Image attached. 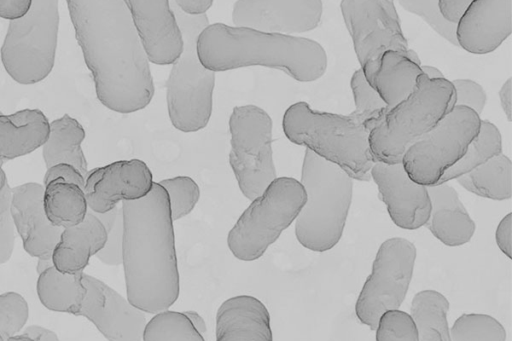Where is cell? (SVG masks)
<instances>
[{
	"label": "cell",
	"mask_w": 512,
	"mask_h": 341,
	"mask_svg": "<svg viewBox=\"0 0 512 341\" xmlns=\"http://www.w3.org/2000/svg\"><path fill=\"white\" fill-rule=\"evenodd\" d=\"M106 229L97 215L88 210L77 225L62 228L52 252V262L62 273H82L92 256L105 245Z\"/></svg>",
	"instance_id": "603a6c76"
},
{
	"label": "cell",
	"mask_w": 512,
	"mask_h": 341,
	"mask_svg": "<svg viewBox=\"0 0 512 341\" xmlns=\"http://www.w3.org/2000/svg\"><path fill=\"white\" fill-rule=\"evenodd\" d=\"M44 186L27 182L12 188L11 216L23 249L33 257L49 259L61 228L47 218L43 207Z\"/></svg>",
	"instance_id": "d6986e66"
},
{
	"label": "cell",
	"mask_w": 512,
	"mask_h": 341,
	"mask_svg": "<svg viewBox=\"0 0 512 341\" xmlns=\"http://www.w3.org/2000/svg\"><path fill=\"white\" fill-rule=\"evenodd\" d=\"M430 212L425 226L443 244L456 247L471 240L475 223L448 182L427 186Z\"/></svg>",
	"instance_id": "7402d4cb"
},
{
	"label": "cell",
	"mask_w": 512,
	"mask_h": 341,
	"mask_svg": "<svg viewBox=\"0 0 512 341\" xmlns=\"http://www.w3.org/2000/svg\"><path fill=\"white\" fill-rule=\"evenodd\" d=\"M53 262L52 259H46V258H38L37 265H36V272L39 274L40 272L44 271L48 267L52 266Z\"/></svg>",
	"instance_id": "816d5d0a"
},
{
	"label": "cell",
	"mask_w": 512,
	"mask_h": 341,
	"mask_svg": "<svg viewBox=\"0 0 512 341\" xmlns=\"http://www.w3.org/2000/svg\"><path fill=\"white\" fill-rule=\"evenodd\" d=\"M58 29V0H31L27 13L10 21L0 57L5 71L14 81L31 85L51 73Z\"/></svg>",
	"instance_id": "9c48e42d"
},
{
	"label": "cell",
	"mask_w": 512,
	"mask_h": 341,
	"mask_svg": "<svg viewBox=\"0 0 512 341\" xmlns=\"http://www.w3.org/2000/svg\"><path fill=\"white\" fill-rule=\"evenodd\" d=\"M480 123V115L472 109L453 106L434 128L405 151L401 162L407 174L425 186L437 184L463 156Z\"/></svg>",
	"instance_id": "8fae6325"
},
{
	"label": "cell",
	"mask_w": 512,
	"mask_h": 341,
	"mask_svg": "<svg viewBox=\"0 0 512 341\" xmlns=\"http://www.w3.org/2000/svg\"><path fill=\"white\" fill-rule=\"evenodd\" d=\"M272 119L256 105L237 106L229 117V164L242 194L254 199L276 178Z\"/></svg>",
	"instance_id": "30bf717a"
},
{
	"label": "cell",
	"mask_w": 512,
	"mask_h": 341,
	"mask_svg": "<svg viewBox=\"0 0 512 341\" xmlns=\"http://www.w3.org/2000/svg\"><path fill=\"white\" fill-rule=\"evenodd\" d=\"M450 340L454 341H504L506 331L492 316L479 313L462 314L449 329Z\"/></svg>",
	"instance_id": "d6a6232c"
},
{
	"label": "cell",
	"mask_w": 512,
	"mask_h": 341,
	"mask_svg": "<svg viewBox=\"0 0 512 341\" xmlns=\"http://www.w3.org/2000/svg\"><path fill=\"white\" fill-rule=\"evenodd\" d=\"M48 134L49 121L40 109L0 113V160H12L35 151L44 144Z\"/></svg>",
	"instance_id": "cb8c5ba5"
},
{
	"label": "cell",
	"mask_w": 512,
	"mask_h": 341,
	"mask_svg": "<svg viewBox=\"0 0 512 341\" xmlns=\"http://www.w3.org/2000/svg\"><path fill=\"white\" fill-rule=\"evenodd\" d=\"M416 255L415 245L405 238H389L380 245L355 303V314L362 324L375 330L383 312L400 307L409 289Z\"/></svg>",
	"instance_id": "4fadbf2b"
},
{
	"label": "cell",
	"mask_w": 512,
	"mask_h": 341,
	"mask_svg": "<svg viewBox=\"0 0 512 341\" xmlns=\"http://www.w3.org/2000/svg\"><path fill=\"white\" fill-rule=\"evenodd\" d=\"M377 341H417L416 325L409 313L399 308L383 312L376 324Z\"/></svg>",
	"instance_id": "8d00e7d4"
},
{
	"label": "cell",
	"mask_w": 512,
	"mask_h": 341,
	"mask_svg": "<svg viewBox=\"0 0 512 341\" xmlns=\"http://www.w3.org/2000/svg\"><path fill=\"white\" fill-rule=\"evenodd\" d=\"M473 0H438L441 16L449 23L457 24Z\"/></svg>",
	"instance_id": "7bdbcfd3"
},
{
	"label": "cell",
	"mask_w": 512,
	"mask_h": 341,
	"mask_svg": "<svg viewBox=\"0 0 512 341\" xmlns=\"http://www.w3.org/2000/svg\"><path fill=\"white\" fill-rule=\"evenodd\" d=\"M306 201L295 221V236L315 252L341 239L353 196V179L340 166L305 149L301 180Z\"/></svg>",
	"instance_id": "5b68a950"
},
{
	"label": "cell",
	"mask_w": 512,
	"mask_h": 341,
	"mask_svg": "<svg viewBox=\"0 0 512 341\" xmlns=\"http://www.w3.org/2000/svg\"><path fill=\"white\" fill-rule=\"evenodd\" d=\"M451 83L454 88V106L468 107L480 115L487 101L483 87L471 79H455Z\"/></svg>",
	"instance_id": "60d3db41"
},
{
	"label": "cell",
	"mask_w": 512,
	"mask_h": 341,
	"mask_svg": "<svg viewBox=\"0 0 512 341\" xmlns=\"http://www.w3.org/2000/svg\"><path fill=\"white\" fill-rule=\"evenodd\" d=\"M0 160V264L12 256L15 244V227L11 216L12 188Z\"/></svg>",
	"instance_id": "ab89813d"
},
{
	"label": "cell",
	"mask_w": 512,
	"mask_h": 341,
	"mask_svg": "<svg viewBox=\"0 0 512 341\" xmlns=\"http://www.w3.org/2000/svg\"><path fill=\"white\" fill-rule=\"evenodd\" d=\"M31 4V0H0V17L15 20L24 16Z\"/></svg>",
	"instance_id": "ee69618b"
},
{
	"label": "cell",
	"mask_w": 512,
	"mask_h": 341,
	"mask_svg": "<svg viewBox=\"0 0 512 341\" xmlns=\"http://www.w3.org/2000/svg\"><path fill=\"white\" fill-rule=\"evenodd\" d=\"M66 2L98 100L121 114L148 106L153 77L125 0Z\"/></svg>",
	"instance_id": "6da1fadb"
},
{
	"label": "cell",
	"mask_w": 512,
	"mask_h": 341,
	"mask_svg": "<svg viewBox=\"0 0 512 341\" xmlns=\"http://www.w3.org/2000/svg\"><path fill=\"white\" fill-rule=\"evenodd\" d=\"M197 54L213 72L262 66L278 69L299 82L323 76L328 58L315 40L248 27L209 24L197 39Z\"/></svg>",
	"instance_id": "3957f363"
},
{
	"label": "cell",
	"mask_w": 512,
	"mask_h": 341,
	"mask_svg": "<svg viewBox=\"0 0 512 341\" xmlns=\"http://www.w3.org/2000/svg\"><path fill=\"white\" fill-rule=\"evenodd\" d=\"M183 39V50L172 64L166 82L168 115L172 125L182 132L205 128L213 108L215 72L203 66L197 54V39L209 25L206 14L188 15L171 5Z\"/></svg>",
	"instance_id": "52a82bcc"
},
{
	"label": "cell",
	"mask_w": 512,
	"mask_h": 341,
	"mask_svg": "<svg viewBox=\"0 0 512 341\" xmlns=\"http://www.w3.org/2000/svg\"><path fill=\"white\" fill-rule=\"evenodd\" d=\"M420 65L396 50H387L380 56L371 84L388 108L413 90L423 73Z\"/></svg>",
	"instance_id": "d4e9b609"
},
{
	"label": "cell",
	"mask_w": 512,
	"mask_h": 341,
	"mask_svg": "<svg viewBox=\"0 0 512 341\" xmlns=\"http://www.w3.org/2000/svg\"><path fill=\"white\" fill-rule=\"evenodd\" d=\"M54 179L75 183L83 188L85 176L72 164L59 162L49 166L43 178V185Z\"/></svg>",
	"instance_id": "b9f144b4"
},
{
	"label": "cell",
	"mask_w": 512,
	"mask_h": 341,
	"mask_svg": "<svg viewBox=\"0 0 512 341\" xmlns=\"http://www.w3.org/2000/svg\"><path fill=\"white\" fill-rule=\"evenodd\" d=\"M153 183L152 173L144 161L119 160L88 171L83 190L89 210L105 213L122 201L143 198Z\"/></svg>",
	"instance_id": "2e32d148"
},
{
	"label": "cell",
	"mask_w": 512,
	"mask_h": 341,
	"mask_svg": "<svg viewBox=\"0 0 512 341\" xmlns=\"http://www.w3.org/2000/svg\"><path fill=\"white\" fill-rule=\"evenodd\" d=\"M159 183L168 194L173 221L183 218L194 209L200 197V189L191 177L176 176Z\"/></svg>",
	"instance_id": "e575fe53"
},
{
	"label": "cell",
	"mask_w": 512,
	"mask_h": 341,
	"mask_svg": "<svg viewBox=\"0 0 512 341\" xmlns=\"http://www.w3.org/2000/svg\"><path fill=\"white\" fill-rule=\"evenodd\" d=\"M36 291L40 302L47 309L78 316L87 288L83 272L62 273L52 265L38 274Z\"/></svg>",
	"instance_id": "4316f807"
},
{
	"label": "cell",
	"mask_w": 512,
	"mask_h": 341,
	"mask_svg": "<svg viewBox=\"0 0 512 341\" xmlns=\"http://www.w3.org/2000/svg\"><path fill=\"white\" fill-rule=\"evenodd\" d=\"M422 72L430 79L445 78L442 71L435 66L420 65Z\"/></svg>",
	"instance_id": "f907efd6"
},
{
	"label": "cell",
	"mask_w": 512,
	"mask_h": 341,
	"mask_svg": "<svg viewBox=\"0 0 512 341\" xmlns=\"http://www.w3.org/2000/svg\"><path fill=\"white\" fill-rule=\"evenodd\" d=\"M370 177L377 185L395 225L414 230L425 224L431 207L427 186L414 181L402 162L375 161L370 169Z\"/></svg>",
	"instance_id": "e0dca14e"
},
{
	"label": "cell",
	"mask_w": 512,
	"mask_h": 341,
	"mask_svg": "<svg viewBox=\"0 0 512 341\" xmlns=\"http://www.w3.org/2000/svg\"><path fill=\"white\" fill-rule=\"evenodd\" d=\"M306 201L301 182L276 177L251 200L228 233L227 245L242 261L260 258L296 219Z\"/></svg>",
	"instance_id": "ba28073f"
},
{
	"label": "cell",
	"mask_w": 512,
	"mask_h": 341,
	"mask_svg": "<svg viewBox=\"0 0 512 341\" xmlns=\"http://www.w3.org/2000/svg\"><path fill=\"white\" fill-rule=\"evenodd\" d=\"M103 223L107 239L103 248L95 255L103 264L115 266L122 263L123 209L115 206L105 213H95Z\"/></svg>",
	"instance_id": "d590c367"
},
{
	"label": "cell",
	"mask_w": 512,
	"mask_h": 341,
	"mask_svg": "<svg viewBox=\"0 0 512 341\" xmlns=\"http://www.w3.org/2000/svg\"><path fill=\"white\" fill-rule=\"evenodd\" d=\"M270 315L256 297L238 295L225 300L216 314L217 341H271Z\"/></svg>",
	"instance_id": "44dd1931"
},
{
	"label": "cell",
	"mask_w": 512,
	"mask_h": 341,
	"mask_svg": "<svg viewBox=\"0 0 512 341\" xmlns=\"http://www.w3.org/2000/svg\"><path fill=\"white\" fill-rule=\"evenodd\" d=\"M322 13V0H237L232 21L235 26L292 35L315 29Z\"/></svg>",
	"instance_id": "9a60e30c"
},
{
	"label": "cell",
	"mask_w": 512,
	"mask_h": 341,
	"mask_svg": "<svg viewBox=\"0 0 512 341\" xmlns=\"http://www.w3.org/2000/svg\"><path fill=\"white\" fill-rule=\"evenodd\" d=\"M123 209L122 265L129 302L155 314L178 299L180 277L169 198L159 182Z\"/></svg>",
	"instance_id": "7a4b0ae2"
},
{
	"label": "cell",
	"mask_w": 512,
	"mask_h": 341,
	"mask_svg": "<svg viewBox=\"0 0 512 341\" xmlns=\"http://www.w3.org/2000/svg\"><path fill=\"white\" fill-rule=\"evenodd\" d=\"M2 340H3V338H2V335H1V333H0V341H2Z\"/></svg>",
	"instance_id": "f5cc1de1"
},
{
	"label": "cell",
	"mask_w": 512,
	"mask_h": 341,
	"mask_svg": "<svg viewBox=\"0 0 512 341\" xmlns=\"http://www.w3.org/2000/svg\"><path fill=\"white\" fill-rule=\"evenodd\" d=\"M511 216V213L505 215L499 222L495 232L496 243L508 258H511Z\"/></svg>",
	"instance_id": "f6af8a7d"
},
{
	"label": "cell",
	"mask_w": 512,
	"mask_h": 341,
	"mask_svg": "<svg viewBox=\"0 0 512 341\" xmlns=\"http://www.w3.org/2000/svg\"><path fill=\"white\" fill-rule=\"evenodd\" d=\"M84 139L83 126L69 114L49 122V134L41 146L46 168L66 162L74 165L85 176L88 164L81 146Z\"/></svg>",
	"instance_id": "484cf974"
},
{
	"label": "cell",
	"mask_w": 512,
	"mask_h": 341,
	"mask_svg": "<svg viewBox=\"0 0 512 341\" xmlns=\"http://www.w3.org/2000/svg\"><path fill=\"white\" fill-rule=\"evenodd\" d=\"M190 319L193 327L203 336L207 331V326L204 319L195 311H184Z\"/></svg>",
	"instance_id": "681fc988"
},
{
	"label": "cell",
	"mask_w": 512,
	"mask_h": 341,
	"mask_svg": "<svg viewBox=\"0 0 512 341\" xmlns=\"http://www.w3.org/2000/svg\"><path fill=\"white\" fill-rule=\"evenodd\" d=\"M173 3L188 15H201L212 6L213 0H173Z\"/></svg>",
	"instance_id": "bcb514c9"
},
{
	"label": "cell",
	"mask_w": 512,
	"mask_h": 341,
	"mask_svg": "<svg viewBox=\"0 0 512 341\" xmlns=\"http://www.w3.org/2000/svg\"><path fill=\"white\" fill-rule=\"evenodd\" d=\"M448 311L449 301L440 292L427 289L415 294L409 314L416 325L418 340H450Z\"/></svg>",
	"instance_id": "f546056e"
},
{
	"label": "cell",
	"mask_w": 512,
	"mask_h": 341,
	"mask_svg": "<svg viewBox=\"0 0 512 341\" xmlns=\"http://www.w3.org/2000/svg\"><path fill=\"white\" fill-rule=\"evenodd\" d=\"M511 81L512 79L508 78L499 91L500 104L508 121H511Z\"/></svg>",
	"instance_id": "c3c4849f"
},
{
	"label": "cell",
	"mask_w": 512,
	"mask_h": 341,
	"mask_svg": "<svg viewBox=\"0 0 512 341\" xmlns=\"http://www.w3.org/2000/svg\"><path fill=\"white\" fill-rule=\"evenodd\" d=\"M511 177V160L501 152L456 180L470 193L501 201L511 198Z\"/></svg>",
	"instance_id": "f1b7e54d"
},
{
	"label": "cell",
	"mask_w": 512,
	"mask_h": 341,
	"mask_svg": "<svg viewBox=\"0 0 512 341\" xmlns=\"http://www.w3.org/2000/svg\"><path fill=\"white\" fill-rule=\"evenodd\" d=\"M145 341H203L204 337L193 327L184 312L159 311L145 324Z\"/></svg>",
	"instance_id": "1f68e13d"
},
{
	"label": "cell",
	"mask_w": 512,
	"mask_h": 341,
	"mask_svg": "<svg viewBox=\"0 0 512 341\" xmlns=\"http://www.w3.org/2000/svg\"><path fill=\"white\" fill-rule=\"evenodd\" d=\"M0 113H1V111H0Z\"/></svg>",
	"instance_id": "db71d44e"
},
{
	"label": "cell",
	"mask_w": 512,
	"mask_h": 341,
	"mask_svg": "<svg viewBox=\"0 0 512 341\" xmlns=\"http://www.w3.org/2000/svg\"><path fill=\"white\" fill-rule=\"evenodd\" d=\"M453 106L451 81L420 74L410 94L389 108L370 131L374 161L401 162L409 146L434 128Z\"/></svg>",
	"instance_id": "8992f818"
},
{
	"label": "cell",
	"mask_w": 512,
	"mask_h": 341,
	"mask_svg": "<svg viewBox=\"0 0 512 341\" xmlns=\"http://www.w3.org/2000/svg\"><path fill=\"white\" fill-rule=\"evenodd\" d=\"M501 152L502 138L499 129L492 122L481 120L479 131L463 156L442 175L438 183L456 180Z\"/></svg>",
	"instance_id": "4dcf8cb0"
},
{
	"label": "cell",
	"mask_w": 512,
	"mask_h": 341,
	"mask_svg": "<svg viewBox=\"0 0 512 341\" xmlns=\"http://www.w3.org/2000/svg\"><path fill=\"white\" fill-rule=\"evenodd\" d=\"M350 87L355 104L354 111L366 118L365 125L371 131L389 108L368 82L361 68L352 74Z\"/></svg>",
	"instance_id": "836d02e7"
},
{
	"label": "cell",
	"mask_w": 512,
	"mask_h": 341,
	"mask_svg": "<svg viewBox=\"0 0 512 341\" xmlns=\"http://www.w3.org/2000/svg\"><path fill=\"white\" fill-rule=\"evenodd\" d=\"M512 31V0H473L456 24L458 47L472 54L496 50Z\"/></svg>",
	"instance_id": "ffe728a7"
},
{
	"label": "cell",
	"mask_w": 512,
	"mask_h": 341,
	"mask_svg": "<svg viewBox=\"0 0 512 341\" xmlns=\"http://www.w3.org/2000/svg\"><path fill=\"white\" fill-rule=\"evenodd\" d=\"M23 333L28 336L31 341H56L58 340V336L52 330L38 326V325H30L26 327Z\"/></svg>",
	"instance_id": "7dc6e473"
},
{
	"label": "cell",
	"mask_w": 512,
	"mask_h": 341,
	"mask_svg": "<svg viewBox=\"0 0 512 341\" xmlns=\"http://www.w3.org/2000/svg\"><path fill=\"white\" fill-rule=\"evenodd\" d=\"M406 11L419 16L439 36L454 46L456 40V24L449 23L440 14L438 0H394Z\"/></svg>",
	"instance_id": "74e56055"
},
{
	"label": "cell",
	"mask_w": 512,
	"mask_h": 341,
	"mask_svg": "<svg viewBox=\"0 0 512 341\" xmlns=\"http://www.w3.org/2000/svg\"><path fill=\"white\" fill-rule=\"evenodd\" d=\"M366 118L355 111L348 115L314 110L306 102L290 105L282 128L292 143L340 166L354 180H370L374 164Z\"/></svg>",
	"instance_id": "277c9868"
},
{
	"label": "cell",
	"mask_w": 512,
	"mask_h": 341,
	"mask_svg": "<svg viewBox=\"0 0 512 341\" xmlns=\"http://www.w3.org/2000/svg\"><path fill=\"white\" fill-rule=\"evenodd\" d=\"M29 316L27 301L17 292L0 294V333L3 340L17 334Z\"/></svg>",
	"instance_id": "f35d334b"
},
{
	"label": "cell",
	"mask_w": 512,
	"mask_h": 341,
	"mask_svg": "<svg viewBox=\"0 0 512 341\" xmlns=\"http://www.w3.org/2000/svg\"><path fill=\"white\" fill-rule=\"evenodd\" d=\"M43 186L44 211L54 226L62 229L84 220L89 208L82 187L62 179L51 180Z\"/></svg>",
	"instance_id": "83f0119b"
},
{
	"label": "cell",
	"mask_w": 512,
	"mask_h": 341,
	"mask_svg": "<svg viewBox=\"0 0 512 341\" xmlns=\"http://www.w3.org/2000/svg\"><path fill=\"white\" fill-rule=\"evenodd\" d=\"M148 60L173 64L183 50V39L169 0H125Z\"/></svg>",
	"instance_id": "ac0fdd59"
},
{
	"label": "cell",
	"mask_w": 512,
	"mask_h": 341,
	"mask_svg": "<svg viewBox=\"0 0 512 341\" xmlns=\"http://www.w3.org/2000/svg\"><path fill=\"white\" fill-rule=\"evenodd\" d=\"M83 281L87 293L78 316L87 318L108 340H142L144 312L103 281L85 273Z\"/></svg>",
	"instance_id": "5bb4252c"
},
{
	"label": "cell",
	"mask_w": 512,
	"mask_h": 341,
	"mask_svg": "<svg viewBox=\"0 0 512 341\" xmlns=\"http://www.w3.org/2000/svg\"><path fill=\"white\" fill-rule=\"evenodd\" d=\"M340 10L360 68L370 84L379 58L387 50L400 51L422 64L418 54L408 47L394 0H341Z\"/></svg>",
	"instance_id": "7c38bea8"
}]
</instances>
